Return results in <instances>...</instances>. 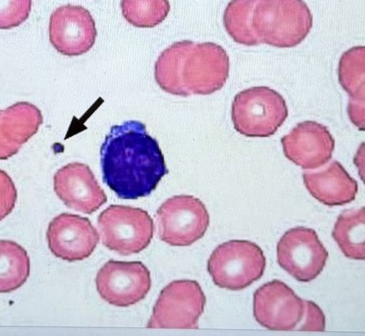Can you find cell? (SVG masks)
Here are the masks:
<instances>
[{
    "instance_id": "obj_1",
    "label": "cell",
    "mask_w": 365,
    "mask_h": 336,
    "mask_svg": "<svg viewBox=\"0 0 365 336\" xmlns=\"http://www.w3.org/2000/svg\"><path fill=\"white\" fill-rule=\"evenodd\" d=\"M100 153L103 181L121 199L148 196L168 172L158 142L138 121L113 126Z\"/></svg>"
},
{
    "instance_id": "obj_2",
    "label": "cell",
    "mask_w": 365,
    "mask_h": 336,
    "mask_svg": "<svg viewBox=\"0 0 365 336\" xmlns=\"http://www.w3.org/2000/svg\"><path fill=\"white\" fill-rule=\"evenodd\" d=\"M229 71V56L221 46L183 40L173 44L158 56L155 79L163 91L173 95H208L222 88Z\"/></svg>"
},
{
    "instance_id": "obj_3",
    "label": "cell",
    "mask_w": 365,
    "mask_h": 336,
    "mask_svg": "<svg viewBox=\"0 0 365 336\" xmlns=\"http://www.w3.org/2000/svg\"><path fill=\"white\" fill-rule=\"evenodd\" d=\"M312 15L303 0H259L252 26L260 44L277 48L299 44L312 27Z\"/></svg>"
},
{
    "instance_id": "obj_4",
    "label": "cell",
    "mask_w": 365,
    "mask_h": 336,
    "mask_svg": "<svg viewBox=\"0 0 365 336\" xmlns=\"http://www.w3.org/2000/svg\"><path fill=\"white\" fill-rule=\"evenodd\" d=\"M288 116L283 97L267 86L243 90L234 98L232 120L235 129L247 137H269Z\"/></svg>"
},
{
    "instance_id": "obj_5",
    "label": "cell",
    "mask_w": 365,
    "mask_h": 336,
    "mask_svg": "<svg viewBox=\"0 0 365 336\" xmlns=\"http://www.w3.org/2000/svg\"><path fill=\"white\" fill-rule=\"evenodd\" d=\"M265 265V257L257 244L234 240L214 250L207 263V271L218 287L240 290L259 279Z\"/></svg>"
},
{
    "instance_id": "obj_6",
    "label": "cell",
    "mask_w": 365,
    "mask_h": 336,
    "mask_svg": "<svg viewBox=\"0 0 365 336\" xmlns=\"http://www.w3.org/2000/svg\"><path fill=\"white\" fill-rule=\"evenodd\" d=\"M102 243L123 255L138 253L150 244L153 221L144 210L110 205L98 218Z\"/></svg>"
},
{
    "instance_id": "obj_7",
    "label": "cell",
    "mask_w": 365,
    "mask_h": 336,
    "mask_svg": "<svg viewBox=\"0 0 365 336\" xmlns=\"http://www.w3.org/2000/svg\"><path fill=\"white\" fill-rule=\"evenodd\" d=\"M205 205L192 195H175L156 212L159 238L173 246H188L201 238L209 225Z\"/></svg>"
},
{
    "instance_id": "obj_8",
    "label": "cell",
    "mask_w": 365,
    "mask_h": 336,
    "mask_svg": "<svg viewBox=\"0 0 365 336\" xmlns=\"http://www.w3.org/2000/svg\"><path fill=\"white\" fill-rule=\"evenodd\" d=\"M206 299L194 280H175L164 287L153 307L148 328H198Z\"/></svg>"
},
{
    "instance_id": "obj_9",
    "label": "cell",
    "mask_w": 365,
    "mask_h": 336,
    "mask_svg": "<svg viewBox=\"0 0 365 336\" xmlns=\"http://www.w3.org/2000/svg\"><path fill=\"white\" fill-rule=\"evenodd\" d=\"M279 265L301 282L314 280L323 270L328 253L316 232L304 227L287 230L277 246Z\"/></svg>"
},
{
    "instance_id": "obj_10",
    "label": "cell",
    "mask_w": 365,
    "mask_h": 336,
    "mask_svg": "<svg viewBox=\"0 0 365 336\" xmlns=\"http://www.w3.org/2000/svg\"><path fill=\"white\" fill-rule=\"evenodd\" d=\"M96 283L105 301L115 306L128 307L146 296L151 279L148 269L140 261L110 260L99 270Z\"/></svg>"
},
{
    "instance_id": "obj_11",
    "label": "cell",
    "mask_w": 365,
    "mask_h": 336,
    "mask_svg": "<svg viewBox=\"0 0 365 336\" xmlns=\"http://www.w3.org/2000/svg\"><path fill=\"white\" fill-rule=\"evenodd\" d=\"M254 316L262 326L272 330H293L302 324L306 302L285 283L268 282L254 294Z\"/></svg>"
},
{
    "instance_id": "obj_12",
    "label": "cell",
    "mask_w": 365,
    "mask_h": 336,
    "mask_svg": "<svg viewBox=\"0 0 365 336\" xmlns=\"http://www.w3.org/2000/svg\"><path fill=\"white\" fill-rule=\"evenodd\" d=\"M49 39L61 54L73 56L88 51L96 41L97 31L90 12L81 6L67 4L51 15Z\"/></svg>"
},
{
    "instance_id": "obj_13",
    "label": "cell",
    "mask_w": 365,
    "mask_h": 336,
    "mask_svg": "<svg viewBox=\"0 0 365 336\" xmlns=\"http://www.w3.org/2000/svg\"><path fill=\"white\" fill-rule=\"evenodd\" d=\"M46 238L52 253L69 262L90 256L99 241L96 229L87 218L66 213L50 222Z\"/></svg>"
},
{
    "instance_id": "obj_14",
    "label": "cell",
    "mask_w": 365,
    "mask_h": 336,
    "mask_svg": "<svg viewBox=\"0 0 365 336\" xmlns=\"http://www.w3.org/2000/svg\"><path fill=\"white\" fill-rule=\"evenodd\" d=\"M286 158L303 169H316L331 158L334 140L328 128L315 121L298 123L281 138Z\"/></svg>"
},
{
    "instance_id": "obj_15",
    "label": "cell",
    "mask_w": 365,
    "mask_h": 336,
    "mask_svg": "<svg viewBox=\"0 0 365 336\" xmlns=\"http://www.w3.org/2000/svg\"><path fill=\"white\" fill-rule=\"evenodd\" d=\"M54 191L68 208L86 214L96 211L107 197L88 165L71 163L53 176Z\"/></svg>"
},
{
    "instance_id": "obj_16",
    "label": "cell",
    "mask_w": 365,
    "mask_h": 336,
    "mask_svg": "<svg viewBox=\"0 0 365 336\" xmlns=\"http://www.w3.org/2000/svg\"><path fill=\"white\" fill-rule=\"evenodd\" d=\"M43 122L39 109L28 102H18L0 112V158L16 154Z\"/></svg>"
},
{
    "instance_id": "obj_17",
    "label": "cell",
    "mask_w": 365,
    "mask_h": 336,
    "mask_svg": "<svg viewBox=\"0 0 365 336\" xmlns=\"http://www.w3.org/2000/svg\"><path fill=\"white\" fill-rule=\"evenodd\" d=\"M339 82L349 96L347 113L351 122L365 131V46H354L341 55Z\"/></svg>"
},
{
    "instance_id": "obj_18",
    "label": "cell",
    "mask_w": 365,
    "mask_h": 336,
    "mask_svg": "<svg viewBox=\"0 0 365 336\" xmlns=\"http://www.w3.org/2000/svg\"><path fill=\"white\" fill-rule=\"evenodd\" d=\"M304 185L310 194L327 205H341L354 200L358 185L341 163L333 161L319 171L303 173Z\"/></svg>"
},
{
    "instance_id": "obj_19",
    "label": "cell",
    "mask_w": 365,
    "mask_h": 336,
    "mask_svg": "<svg viewBox=\"0 0 365 336\" xmlns=\"http://www.w3.org/2000/svg\"><path fill=\"white\" fill-rule=\"evenodd\" d=\"M332 236L345 256L365 260V207L342 213L334 225Z\"/></svg>"
},
{
    "instance_id": "obj_20",
    "label": "cell",
    "mask_w": 365,
    "mask_h": 336,
    "mask_svg": "<svg viewBox=\"0 0 365 336\" xmlns=\"http://www.w3.org/2000/svg\"><path fill=\"white\" fill-rule=\"evenodd\" d=\"M0 253V291L9 292L26 282L29 275V258L21 246L10 240H1Z\"/></svg>"
},
{
    "instance_id": "obj_21",
    "label": "cell",
    "mask_w": 365,
    "mask_h": 336,
    "mask_svg": "<svg viewBox=\"0 0 365 336\" xmlns=\"http://www.w3.org/2000/svg\"><path fill=\"white\" fill-rule=\"evenodd\" d=\"M259 0H231L223 14L228 35L236 43L247 46L260 44L252 26L254 9Z\"/></svg>"
},
{
    "instance_id": "obj_22",
    "label": "cell",
    "mask_w": 365,
    "mask_h": 336,
    "mask_svg": "<svg viewBox=\"0 0 365 336\" xmlns=\"http://www.w3.org/2000/svg\"><path fill=\"white\" fill-rule=\"evenodd\" d=\"M120 7L125 20L139 28L160 24L170 9L168 0H121Z\"/></svg>"
},
{
    "instance_id": "obj_23",
    "label": "cell",
    "mask_w": 365,
    "mask_h": 336,
    "mask_svg": "<svg viewBox=\"0 0 365 336\" xmlns=\"http://www.w3.org/2000/svg\"><path fill=\"white\" fill-rule=\"evenodd\" d=\"M31 9V0H0V29H10L25 21Z\"/></svg>"
},
{
    "instance_id": "obj_24",
    "label": "cell",
    "mask_w": 365,
    "mask_h": 336,
    "mask_svg": "<svg viewBox=\"0 0 365 336\" xmlns=\"http://www.w3.org/2000/svg\"><path fill=\"white\" fill-rule=\"evenodd\" d=\"M306 313L298 330L309 331H323L325 319L321 309L312 301H305Z\"/></svg>"
},
{
    "instance_id": "obj_25",
    "label": "cell",
    "mask_w": 365,
    "mask_h": 336,
    "mask_svg": "<svg viewBox=\"0 0 365 336\" xmlns=\"http://www.w3.org/2000/svg\"><path fill=\"white\" fill-rule=\"evenodd\" d=\"M354 163L361 180L365 183V142L361 143L359 147L354 158Z\"/></svg>"
}]
</instances>
